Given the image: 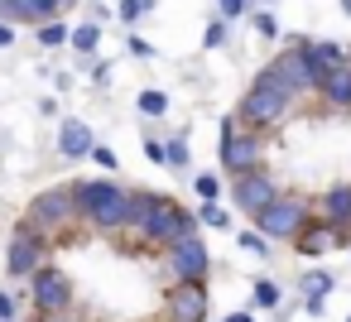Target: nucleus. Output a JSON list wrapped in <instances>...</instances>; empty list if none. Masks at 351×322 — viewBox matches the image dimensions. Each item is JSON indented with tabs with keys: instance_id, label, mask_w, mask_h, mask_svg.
Returning <instances> with one entry per match:
<instances>
[{
	"instance_id": "7c9ffc66",
	"label": "nucleus",
	"mask_w": 351,
	"mask_h": 322,
	"mask_svg": "<svg viewBox=\"0 0 351 322\" xmlns=\"http://www.w3.org/2000/svg\"><path fill=\"white\" fill-rule=\"evenodd\" d=\"M92 159H97L101 169H121V164H116V149H106V145H97V149H92Z\"/></svg>"
},
{
	"instance_id": "4be33fe9",
	"label": "nucleus",
	"mask_w": 351,
	"mask_h": 322,
	"mask_svg": "<svg viewBox=\"0 0 351 322\" xmlns=\"http://www.w3.org/2000/svg\"><path fill=\"white\" fill-rule=\"evenodd\" d=\"M193 193H197L202 202H217V197H221V178H217V173H197V178H193Z\"/></svg>"
},
{
	"instance_id": "f257e3e1",
	"label": "nucleus",
	"mask_w": 351,
	"mask_h": 322,
	"mask_svg": "<svg viewBox=\"0 0 351 322\" xmlns=\"http://www.w3.org/2000/svg\"><path fill=\"white\" fill-rule=\"evenodd\" d=\"M73 202H77V221L101 231V236H116L130 216V188L111 183V178H82L73 183Z\"/></svg>"
},
{
	"instance_id": "6e6552de",
	"label": "nucleus",
	"mask_w": 351,
	"mask_h": 322,
	"mask_svg": "<svg viewBox=\"0 0 351 322\" xmlns=\"http://www.w3.org/2000/svg\"><path fill=\"white\" fill-rule=\"evenodd\" d=\"M49 240L34 231V226H15V236H10V245H5V269H10V279H29L39 264H49Z\"/></svg>"
},
{
	"instance_id": "cd10ccee",
	"label": "nucleus",
	"mask_w": 351,
	"mask_h": 322,
	"mask_svg": "<svg viewBox=\"0 0 351 322\" xmlns=\"http://www.w3.org/2000/svg\"><path fill=\"white\" fill-rule=\"evenodd\" d=\"M202 44H207V49H221V44H226V20H212L207 34H202Z\"/></svg>"
},
{
	"instance_id": "6ab92c4d",
	"label": "nucleus",
	"mask_w": 351,
	"mask_h": 322,
	"mask_svg": "<svg viewBox=\"0 0 351 322\" xmlns=\"http://www.w3.org/2000/svg\"><path fill=\"white\" fill-rule=\"evenodd\" d=\"M197 226H212V231H231V212L221 202H202L197 207Z\"/></svg>"
},
{
	"instance_id": "c85d7f7f",
	"label": "nucleus",
	"mask_w": 351,
	"mask_h": 322,
	"mask_svg": "<svg viewBox=\"0 0 351 322\" xmlns=\"http://www.w3.org/2000/svg\"><path fill=\"white\" fill-rule=\"evenodd\" d=\"M145 154H149L154 164H169V145H164L159 135H145Z\"/></svg>"
},
{
	"instance_id": "473e14b6",
	"label": "nucleus",
	"mask_w": 351,
	"mask_h": 322,
	"mask_svg": "<svg viewBox=\"0 0 351 322\" xmlns=\"http://www.w3.org/2000/svg\"><path fill=\"white\" fill-rule=\"evenodd\" d=\"M130 53H135V58H154V49H149L145 39H130Z\"/></svg>"
},
{
	"instance_id": "4468645a",
	"label": "nucleus",
	"mask_w": 351,
	"mask_h": 322,
	"mask_svg": "<svg viewBox=\"0 0 351 322\" xmlns=\"http://www.w3.org/2000/svg\"><path fill=\"white\" fill-rule=\"evenodd\" d=\"M313 221H332V226L351 231V183H337V188H327V193L313 202Z\"/></svg>"
},
{
	"instance_id": "20e7f679",
	"label": "nucleus",
	"mask_w": 351,
	"mask_h": 322,
	"mask_svg": "<svg viewBox=\"0 0 351 322\" xmlns=\"http://www.w3.org/2000/svg\"><path fill=\"white\" fill-rule=\"evenodd\" d=\"M217 154H221V173H226V178H241V173H250V169H265V130H250L241 116H226V121H221V145H217Z\"/></svg>"
},
{
	"instance_id": "c756f323",
	"label": "nucleus",
	"mask_w": 351,
	"mask_h": 322,
	"mask_svg": "<svg viewBox=\"0 0 351 322\" xmlns=\"http://www.w3.org/2000/svg\"><path fill=\"white\" fill-rule=\"evenodd\" d=\"M255 34H265V39H274V34H279V20H274L269 10H260V15H255Z\"/></svg>"
},
{
	"instance_id": "dca6fc26",
	"label": "nucleus",
	"mask_w": 351,
	"mask_h": 322,
	"mask_svg": "<svg viewBox=\"0 0 351 322\" xmlns=\"http://www.w3.org/2000/svg\"><path fill=\"white\" fill-rule=\"evenodd\" d=\"M317 97H322L332 111H351V63H346V68H337V73L317 87Z\"/></svg>"
},
{
	"instance_id": "393cba45",
	"label": "nucleus",
	"mask_w": 351,
	"mask_h": 322,
	"mask_svg": "<svg viewBox=\"0 0 351 322\" xmlns=\"http://www.w3.org/2000/svg\"><path fill=\"white\" fill-rule=\"evenodd\" d=\"M188 164H193L188 140H183V135H173V140H169V169H188Z\"/></svg>"
},
{
	"instance_id": "f03ea898",
	"label": "nucleus",
	"mask_w": 351,
	"mask_h": 322,
	"mask_svg": "<svg viewBox=\"0 0 351 322\" xmlns=\"http://www.w3.org/2000/svg\"><path fill=\"white\" fill-rule=\"evenodd\" d=\"M25 226H34L49 245H68L82 236V221H77V202H73V183H58V188H44L29 212H25Z\"/></svg>"
},
{
	"instance_id": "7ed1b4c3",
	"label": "nucleus",
	"mask_w": 351,
	"mask_h": 322,
	"mask_svg": "<svg viewBox=\"0 0 351 322\" xmlns=\"http://www.w3.org/2000/svg\"><path fill=\"white\" fill-rule=\"evenodd\" d=\"M289 111H293V92H289L269 68L250 82V92H245L241 106H236V116H241L250 130H274V125H284Z\"/></svg>"
},
{
	"instance_id": "ddd939ff",
	"label": "nucleus",
	"mask_w": 351,
	"mask_h": 322,
	"mask_svg": "<svg viewBox=\"0 0 351 322\" xmlns=\"http://www.w3.org/2000/svg\"><path fill=\"white\" fill-rule=\"evenodd\" d=\"M303 58H308V68H313L317 87H322L337 68H346V63H351V53H346L341 44H327V39H308V44H303Z\"/></svg>"
},
{
	"instance_id": "ea45409f",
	"label": "nucleus",
	"mask_w": 351,
	"mask_h": 322,
	"mask_svg": "<svg viewBox=\"0 0 351 322\" xmlns=\"http://www.w3.org/2000/svg\"><path fill=\"white\" fill-rule=\"evenodd\" d=\"M15 322H20V317H15Z\"/></svg>"
},
{
	"instance_id": "1a4fd4ad",
	"label": "nucleus",
	"mask_w": 351,
	"mask_h": 322,
	"mask_svg": "<svg viewBox=\"0 0 351 322\" xmlns=\"http://www.w3.org/2000/svg\"><path fill=\"white\" fill-rule=\"evenodd\" d=\"M279 193H284V188H279V178H274V173H265V169H250V173L231 178V202H236V212H245V216H260Z\"/></svg>"
},
{
	"instance_id": "58836bf2",
	"label": "nucleus",
	"mask_w": 351,
	"mask_h": 322,
	"mask_svg": "<svg viewBox=\"0 0 351 322\" xmlns=\"http://www.w3.org/2000/svg\"><path fill=\"white\" fill-rule=\"evenodd\" d=\"M265 5H274V0H265Z\"/></svg>"
},
{
	"instance_id": "2eb2a0df",
	"label": "nucleus",
	"mask_w": 351,
	"mask_h": 322,
	"mask_svg": "<svg viewBox=\"0 0 351 322\" xmlns=\"http://www.w3.org/2000/svg\"><path fill=\"white\" fill-rule=\"evenodd\" d=\"M92 149H97V135H92L87 121H77V116L58 121V154H68V159H92Z\"/></svg>"
},
{
	"instance_id": "a878e982",
	"label": "nucleus",
	"mask_w": 351,
	"mask_h": 322,
	"mask_svg": "<svg viewBox=\"0 0 351 322\" xmlns=\"http://www.w3.org/2000/svg\"><path fill=\"white\" fill-rule=\"evenodd\" d=\"M236 240H241V250H245V255H269V240H265L255 226H250V231H241Z\"/></svg>"
},
{
	"instance_id": "39448f33",
	"label": "nucleus",
	"mask_w": 351,
	"mask_h": 322,
	"mask_svg": "<svg viewBox=\"0 0 351 322\" xmlns=\"http://www.w3.org/2000/svg\"><path fill=\"white\" fill-rule=\"evenodd\" d=\"M250 221H255V231H260L269 245H274V240H289V245H293V236L313 221V202L298 197V193H279V197H274L260 216H250Z\"/></svg>"
},
{
	"instance_id": "5701e85b",
	"label": "nucleus",
	"mask_w": 351,
	"mask_h": 322,
	"mask_svg": "<svg viewBox=\"0 0 351 322\" xmlns=\"http://www.w3.org/2000/svg\"><path fill=\"white\" fill-rule=\"evenodd\" d=\"M159 0H121V20L125 25H140V15H149Z\"/></svg>"
},
{
	"instance_id": "423d86ee",
	"label": "nucleus",
	"mask_w": 351,
	"mask_h": 322,
	"mask_svg": "<svg viewBox=\"0 0 351 322\" xmlns=\"http://www.w3.org/2000/svg\"><path fill=\"white\" fill-rule=\"evenodd\" d=\"M159 269H164L169 284H207V274H212V250H207L197 236H188V240L159 250Z\"/></svg>"
},
{
	"instance_id": "9b49d317",
	"label": "nucleus",
	"mask_w": 351,
	"mask_h": 322,
	"mask_svg": "<svg viewBox=\"0 0 351 322\" xmlns=\"http://www.w3.org/2000/svg\"><path fill=\"white\" fill-rule=\"evenodd\" d=\"M164 322H207V284H169Z\"/></svg>"
},
{
	"instance_id": "a19ab883",
	"label": "nucleus",
	"mask_w": 351,
	"mask_h": 322,
	"mask_svg": "<svg viewBox=\"0 0 351 322\" xmlns=\"http://www.w3.org/2000/svg\"><path fill=\"white\" fill-rule=\"evenodd\" d=\"M346 322H351V317H346Z\"/></svg>"
},
{
	"instance_id": "bb28decb",
	"label": "nucleus",
	"mask_w": 351,
	"mask_h": 322,
	"mask_svg": "<svg viewBox=\"0 0 351 322\" xmlns=\"http://www.w3.org/2000/svg\"><path fill=\"white\" fill-rule=\"evenodd\" d=\"M250 10V0H217V20H241Z\"/></svg>"
},
{
	"instance_id": "4c0bfd02",
	"label": "nucleus",
	"mask_w": 351,
	"mask_h": 322,
	"mask_svg": "<svg viewBox=\"0 0 351 322\" xmlns=\"http://www.w3.org/2000/svg\"><path fill=\"white\" fill-rule=\"evenodd\" d=\"M341 10H346V15H351V0H341Z\"/></svg>"
},
{
	"instance_id": "f704fd0d",
	"label": "nucleus",
	"mask_w": 351,
	"mask_h": 322,
	"mask_svg": "<svg viewBox=\"0 0 351 322\" xmlns=\"http://www.w3.org/2000/svg\"><path fill=\"white\" fill-rule=\"evenodd\" d=\"M10 44H15V29H10V25H0V49H10Z\"/></svg>"
},
{
	"instance_id": "e433bc0d",
	"label": "nucleus",
	"mask_w": 351,
	"mask_h": 322,
	"mask_svg": "<svg viewBox=\"0 0 351 322\" xmlns=\"http://www.w3.org/2000/svg\"><path fill=\"white\" fill-rule=\"evenodd\" d=\"M39 322H73V317H39Z\"/></svg>"
},
{
	"instance_id": "2f4dec72",
	"label": "nucleus",
	"mask_w": 351,
	"mask_h": 322,
	"mask_svg": "<svg viewBox=\"0 0 351 322\" xmlns=\"http://www.w3.org/2000/svg\"><path fill=\"white\" fill-rule=\"evenodd\" d=\"M0 322H15V293L0 288Z\"/></svg>"
},
{
	"instance_id": "412c9836",
	"label": "nucleus",
	"mask_w": 351,
	"mask_h": 322,
	"mask_svg": "<svg viewBox=\"0 0 351 322\" xmlns=\"http://www.w3.org/2000/svg\"><path fill=\"white\" fill-rule=\"evenodd\" d=\"M68 34H73V29H68L63 20H49V25H39V44H44V49H63V44H68Z\"/></svg>"
},
{
	"instance_id": "aec40b11",
	"label": "nucleus",
	"mask_w": 351,
	"mask_h": 322,
	"mask_svg": "<svg viewBox=\"0 0 351 322\" xmlns=\"http://www.w3.org/2000/svg\"><path fill=\"white\" fill-rule=\"evenodd\" d=\"M298 288H303V298H327V293H332V274H327V269H308Z\"/></svg>"
},
{
	"instance_id": "f8f14e48",
	"label": "nucleus",
	"mask_w": 351,
	"mask_h": 322,
	"mask_svg": "<svg viewBox=\"0 0 351 322\" xmlns=\"http://www.w3.org/2000/svg\"><path fill=\"white\" fill-rule=\"evenodd\" d=\"M346 245H351V231H341V226H332V221H308V226L293 236V250H298L303 260H322V255L346 250Z\"/></svg>"
},
{
	"instance_id": "72a5a7b5",
	"label": "nucleus",
	"mask_w": 351,
	"mask_h": 322,
	"mask_svg": "<svg viewBox=\"0 0 351 322\" xmlns=\"http://www.w3.org/2000/svg\"><path fill=\"white\" fill-rule=\"evenodd\" d=\"M322 308H327V298H303V312H313V317H317Z\"/></svg>"
},
{
	"instance_id": "c9c22d12",
	"label": "nucleus",
	"mask_w": 351,
	"mask_h": 322,
	"mask_svg": "<svg viewBox=\"0 0 351 322\" xmlns=\"http://www.w3.org/2000/svg\"><path fill=\"white\" fill-rule=\"evenodd\" d=\"M226 322H250V312H231V317H226Z\"/></svg>"
},
{
	"instance_id": "0eeeda50",
	"label": "nucleus",
	"mask_w": 351,
	"mask_h": 322,
	"mask_svg": "<svg viewBox=\"0 0 351 322\" xmlns=\"http://www.w3.org/2000/svg\"><path fill=\"white\" fill-rule=\"evenodd\" d=\"M73 279L58 269V264H39L29 274V303H34V317H68L73 308Z\"/></svg>"
},
{
	"instance_id": "a211bd4d",
	"label": "nucleus",
	"mask_w": 351,
	"mask_h": 322,
	"mask_svg": "<svg viewBox=\"0 0 351 322\" xmlns=\"http://www.w3.org/2000/svg\"><path fill=\"white\" fill-rule=\"evenodd\" d=\"M250 303H255V308H279V303H284V288H279L274 279H255V284H250Z\"/></svg>"
},
{
	"instance_id": "b1692460",
	"label": "nucleus",
	"mask_w": 351,
	"mask_h": 322,
	"mask_svg": "<svg viewBox=\"0 0 351 322\" xmlns=\"http://www.w3.org/2000/svg\"><path fill=\"white\" fill-rule=\"evenodd\" d=\"M140 111H145V116H164V111H169V97L149 87V92H140Z\"/></svg>"
},
{
	"instance_id": "f3484780",
	"label": "nucleus",
	"mask_w": 351,
	"mask_h": 322,
	"mask_svg": "<svg viewBox=\"0 0 351 322\" xmlns=\"http://www.w3.org/2000/svg\"><path fill=\"white\" fill-rule=\"evenodd\" d=\"M68 44H73V53H82V58H97V44H101V25H97V20L77 25V29L68 34Z\"/></svg>"
},
{
	"instance_id": "9d476101",
	"label": "nucleus",
	"mask_w": 351,
	"mask_h": 322,
	"mask_svg": "<svg viewBox=\"0 0 351 322\" xmlns=\"http://www.w3.org/2000/svg\"><path fill=\"white\" fill-rule=\"evenodd\" d=\"M303 44H308V39H289V49L269 63V73L293 92V101L308 97V92H317V77H313V68H308V58H303Z\"/></svg>"
}]
</instances>
